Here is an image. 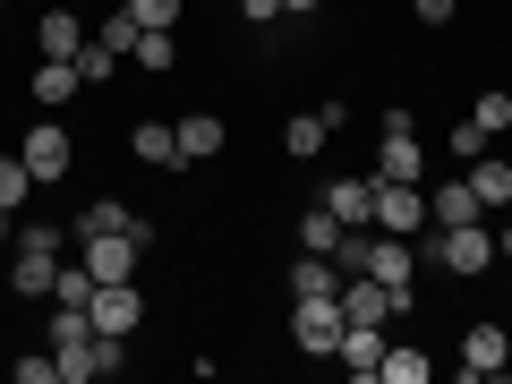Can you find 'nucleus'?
Returning <instances> with one entry per match:
<instances>
[{"label":"nucleus","instance_id":"nucleus-1","mask_svg":"<svg viewBox=\"0 0 512 384\" xmlns=\"http://www.w3.org/2000/svg\"><path fill=\"white\" fill-rule=\"evenodd\" d=\"M342 333H350L342 291H333V299H291V342H299V359H333Z\"/></svg>","mask_w":512,"mask_h":384},{"label":"nucleus","instance_id":"nucleus-2","mask_svg":"<svg viewBox=\"0 0 512 384\" xmlns=\"http://www.w3.org/2000/svg\"><path fill=\"white\" fill-rule=\"evenodd\" d=\"M427 256H436L444 274L470 282V274H487V265H495V231H487V222H453V231L427 239Z\"/></svg>","mask_w":512,"mask_h":384},{"label":"nucleus","instance_id":"nucleus-3","mask_svg":"<svg viewBox=\"0 0 512 384\" xmlns=\"http://www.w3.org/2000/svg\"><path fill=\"white\" fill-rule=\"evenodd\" d=\"M137 239L128 231H77V265H86L94 282H137Z\"/></svg>","mask_w":512,"mask_h":384},{"label":"nucleus","instance_id":"nucleus-4","mask_svg":"<svg viewBox=\"0 0 512 384\" xmlns=\"http://www.w3.org/2000/svg\"><path fill=\"white\" fill-rule=\"evenodd\" d=\"M376 180H427L419 128H410V111H402V103L384 111V154H376Z\"/></svg>","mask_w":512,"mask_h":384},{"label":"nucleus","instance_id":"nucleus-5","mask_svg":"<svg viewBox=\"0 0 512 384\" xmlns=\"http://www.w3.org/2000/svg\"><path fill=\"white\" fill-rule=\"evenodd\" d=\"M18 154H26V171H35V188H43V180H69V163H77V146H69V128H60L52 111H43V120L26 128V146H18Z\"/></svg>","mask_w":512,"mask_h":384},{"label":"nucleus","instance_id":"nucleus-6","mask_svg":"<svg viewBox=\"0 0 512 384\" xmlns=\"http://www.w3.org/2000/svg\"><path fill=\"white\" fill-rule=\"evenodd\" d=\"M402 308H410V291H393V282H376V274H350L342 282V316H350V325H393Z\"/></svg>","mask_w":512,"mask_h":384},{"label":"nucleus","instance_id":"nucleus-7","mask_svg":"<svg viewBox=\"0 0 512 384\" xmlns=\"http://www.w3.org/2000/svg\"><path fill=\"white\" fill-rule=\"evenodd\" d=\"M376 231H427V180H376Z\"/></svg>","mask_w":512,"mask_h":384},{"label":"nucleus","instance_id":"nucleus-8","mask_svg":"<svg viewBox=\"0 0 512 384\" xmlns=\"http://www.w3.org/2000/svg\"><path fill=\"white\" fill-rule=\"evenodd\" d=\"M461 376H512V325H470L461 333Z\"/></svg>","mask_w":512,"mask_h":384},{"label":"nucleus","instance_id":"nucleus-9","mask_svg":"<svg viewBox=\"0 0 512 384\" xmlns=\"http://www.w3.org/2000/svg\"><path fill=\"white\" fill-rule=\"evenodd\" d=\"M146 325V299H137V282H94V333H137Z\"/></svg>","mask_w":512,"mask_h":384},{"label":"nucleus","instance_id":"nucleus-10","mask_svg":"<svg viewBox=\"0 0 512 384\" xmlns=\"http://www.w3.org/2000/svg\"><path fill=\"white\" fill-rule=\"evenodd\" d=\"M325 214L342 231H376V180H333L325 188Z\"/></svg>","mask_w":512,"mask_h":384},{"label":"nucleus","instance_id":"nucleus-11","mask_svg":"<svg viewBox=\"0 0 512 384\" xmlns=\"http://www.w3.org/2000/svg\"><path fill=\"white\" fill-rule=\"evenodd\" d=\"M35 43H43V60H77V52H86V18H77V9H43V18H35Z\"/></svg>","mask_w":512,"mask_h":384},{"label":"nucleus","instance_id":"nucleus-12","mask_svg":"<svg viewBox=\"0 0 512 384\" xmlns=\"http://www.w3.org/2000/svg\"><path fill=\"white\" fill-rule=\"evenodd\" d=\"M367 274H376V282H393V291H410V274H419L410 239H402V231H376V239H367Z\"/></svg>","mask_w":512,"mask_h":384},{"label":"nucleus","instance_id":"nucleus-13","mask_svg":"<svg viewBox=\"0 0 512 384\" xmlns=\"http://www.w3.org/2000/svg\"><path fill=\"white\" fill-rule=\"evenodd\" d=\"M427 222H436V231H453V222H487V205H478L470 180H444V188H427Z\"/></svg>","mask_w":512,"mask_h":384},{"label":"nucleus","instance_id":"nucleus-14","mask_svg":"<svg viewBox=\"0 0 512 384\" xmlns=\"http://www.w3.org/2000/svg\"><path fill=\"white\" fill-rule=\"evenodd\" d=\"M128 154L154 163V171H180V128H171V120H137V128H128Z\"/></svg>","mask_w":512,"mask_h":384},{"label":"nucleus","instance_id":"nucleus-15","mask_svg":"<svg viewBox=\"0 0 512 384\" xmlns=\"http://www.w3.org/2000/svg\"><path fill=\"white\" fill-rule=\"evenodd\" d=\"M180 128V163H214L222 154V137H231V128L214 120V111H188V120H171Z\"/></svg>","mask_w":512,"mask_h":384},{"label":"nucleus","instance_id":"nucleus-16","mask_svg":"<svg viewBox=\"0 0 512 384\" xmlns=\"http://www.w3.org/2000/svg\"><path fill=\"white\" fill-rule=\"evenodd\" d=\"M342 291V265L333 256H316V248H299V265H291V299H333Z\"/></svg>","mask_w":512,"mask_h":384},{"label":"nucleus","instance_id":"nucleus-17","mask_svg":"<svg viewBox=\"0 0 512 384\" xmlns=\"http://www.w3.org/2000/svg\"><path fill=\"white\" fill-rule=\"evenodd\" d=\"M325 137H333L325 111H291V128H282V154H291V163H316V154H325Z\"/></svg>","mask_w":512,"mask_h":384},{"label":"nucleus","instance_id":"nucleus-18","mask_svg":"<svg viewBox=\"0 0 512 384\" xmlns=\"http://www.w3.org/2000/svg\"><path fill=\"white\" fill-rule=\"evenodd\" d=\"M52 274H60V256H26V248H9V291H18V299H52Z\"/></svg>","mask_w":512,"mask_h":384},{"label":"nucleus","instance_id":"nucleus-19","mask_svg":"<svg viewBox=\"0 0 512 384\" xmlns=\"http://www.w3.org/2000/svg\"><path fill=\"white\" fill-rule=\"evenodd\" d=\"M26 94H35L43 111H60L69 94H86V77H77V60H43V69H35V86H26Z\"/></svg>","mask_w":512,"mask_h":384},{"label":"nucleus","instance_id":"nucleus-20","mask_svg":"<svg viewBox=\"0 0 512 384\" xmlns=\"http://www.w3.org/2000/svg\"><path fill=\"white\" fill-rule=\"evenodd\" d=\"M333 359H342L350 376H376V367H384V325H350V333H342V350H333Z\"/></svg>","mask_w":512,"mask_h":384},{"label":"nucleus","instance_id":"nucleus-21","mask_svg":"<svg viewBox=\"0 0 512 384\" xmlns=\"http://www.w3.org/2000/svg\"><path fill=\"white\" fill-rule=\"evenodd\" d=\"M470 188H478L487 214H504V205H512V163H504V154H478V163H470Z\"/></svg>","mask_w":512,"mask_h":384},{"label":"nucleus","instance_id":"nucleus-22","mask_svg":"<svg viewBox=\"0 0 512 384\" xmlns=\"http://www.w3.org/2000/svg\"><path fill=\"white\" fill-rule=\"evenodd\" d=\"M86 342H94V308L52 299V359H60V350H86Z\"/></svg>","mask_w":512,"mask_h":384},{"label":"nucleus","instance_id":"nucleus-23","mask_svg":"<svg viewBox=\"0 0 512 384\" xmlns=\"http://www.w3.org/2000/svg\"><path fill=\"white\" fill-rule=\"evenodd\" d=\"M384 384H427L436 376V359H427V350H410V342H384V367H376Z\"/></svg>","mask_w":512,"mask_h":384},{"label":"nucleus","instance_id":"nucleus-24","mask_svg":"<svg viewBox=\"0 0 512 384\" xmlns=\"http://www.w3.org/2000/svg\"><path fill=\"white\" fill-rule=\"evenodd\" d=\"M128 60H137V69H154V77H163L171 60H180V26H146V35H137V52H128Z\"/></svg>","mask_w":512,"mask_h":384},{"label":"nucleus","instance_id":"nucleus-25","mask_svg":"<svg viewBox=\"0 0 512 384\" xmlns=\"http://www.w3.org/2000/svg\"><path fill=\"white\" fill-rule=\"evenodd\" d=\"M26 188H35V171H26V154H0V214H18Z\"/></svg>","mask_w":512,"mask_h":384},{"label":"nucleus","instance_id":"nucleus-26","mask_svg":"<svg viewBox=\"0 0 512 384\" xmlns=\"http://www.w3.org/2000/svg\"><path fill=\"white\" fill-rule=\"evenodd\" d=\"M52 299H69V308H94V274L60 256V274H52Z\"/></svg>","mask_w":512,"mask_h":384},{"label":"nucleus","instance_id":"nucleus-27","mask_svg":"<svg viewBox=\"0 0 512 384\" xmlns=\"http://www.w3.org/2000/svg\"><path fill=\"white\" fill-rule=\"evenodd\" d=\"M470 120L487 128V137H504V128H512V94H504V86H487V94L470 103Z\"/></svg>","mask_w":512,"mask_h":384},{"label":"nucleus","instance_id":"nucleus-28","mask_svg":"<svg viewBox=\"0 0 512 384\" xmlns=\"http://www.w3.org/2000/svg\"><path fill=\"white\" fill-rule=\"evenodd\" d=\"M299 248H316V256H333V248H342V222H333L325 205H316V214L299 222Z\"/></svg>","mask_w":512,"mask_h":384},{"label":"nucleus","instance_id":"nucleus-29","mask_svg":"<svg viewBox=\"0 0 512 384\" xmlns=\"http://www.w3.org/2000/svg\"><path fill=\"white\" fill-rule=\"evenodd\" d=\"M137 35H146V26H137V18H128V9H120V18H103V26H94V43H103V52H137Z\"/></svg>","mask_w":512,"mask_h":384},{"label":"nucleus","instance_id":"nucleus-30","mask_svg":"<svg viewBox=\"0 0 512 384\" xmlns=\"http://www.w3.org/2000/svg\"><path fill=\"white\" fill-rule=\"evenodd\" d=\"M9 248H26V256H60V222H18V231H9Z\"/></svg>","mask_w":512,"mask_h":384},{"label":"nucleus","instance_id":"nucleus-31","mask_svg":"<svg viewBox=\"0 0 512 384\" xmlns=\"http://www.w3.org/2000/svg\"><path fill=\"white\" fill-rule=\"evenodd\" d=\"M120 9H128L137 26H180V18H188V0H120Z\"/></svg>","mask_w":512,"mask_h":384},{"label":"nucleus","instance_id":"nucleus-32","mask_svg":"<svg viewBox=\"0 0 512 384\" xmlns=\"http://www.w3.org/2000/svg\"><path fill=\"white\" fill-rule=\"evenodd\" d=\"M111 69H120V52H103V43H86V52H77V77H86V86H103Z\"/></svg>","mask_w":512,"mask_h":384},{"label":"nucleus","instance_id":"nucleus-33","mask_svg":"<svg viewBox=\"0 0 512 384\" xmlns=\"http://www.w3.org/2000/svg\"><path fill=\"white\" fill-rule=\"evenodd\" d=\"M495 146V137H487V128H478V120H453V154H461V163H478V154H487Z\"/></svg>","mask_w":512,"mask_h":384},{"label":"nucleus","instance_id":"nucleus-34","mask_svg":"<svg viewBox=\"0 0 512 384\" xmlns=\"http://www.w3.org/2000/svg\"><path fill=\"white\" fill-rule=\"evenodd\" d=\"M60 376V359H52V350H35V359H18V384H52Z\"/></svg>","mask_w":512,"mask_h":384},{"label":"nucleus","instance_id":"nucleus-35","mask_svg":"<svg viewBox=\"0 0 512 384\" xmlns=\"http://www.w3.org/2000/svg\"><path fill=\"white\" fill-rule=\"evenodd\" d=\"M453 9L461 0H419V26H453Z\"/></svg>","mask_w":512,"mask_h":384},{"label":"nucleus","instance_id":"nucleus-36","mask_svg":"<svg viewBox=\"0 0 512 384\" xmlns=\"http://www.w3.org/2000/svg\"><path fill=\"white\" fill-rule=\"evenodd\" d=\"M239 18H256V26H274V18H282V0H239Z\"/></svg>","mask_w":512,"mask_h":384},{"label":"nucleus","instance_id":"nucleus-37","mask_svg":"<svg viewBox=\"0 0 512 384\" xmlns=\"http://www.w3.org/2000/svg\"><path fill=\"white\" fill-rule=\"evenodd\" d=\"M495 256H504V265H512V214L495 222Z\"/></svg>","mask_w":512,"mask_h":384},{"label":"nucleus","instance_id":"nucleus-38","mask_svg":"<svg viewBox=\"0 0 512 384\" xmlns=\"http://www.w3.org/2000/svg\"><path fill=\"white\" fill-rule=\"evenodd\" d=\"M316 9H325V0H282V18H316Z\"/></svg>","mask_w":512,"mask_h":384},{"label":"nucleus","instance_id":"nucleus-39","mask_svg":"<svg viewBox=\"0 0 512 384\" xmlns=\"http://www.w3.org/2000/svg\"><path fill=\"white\" fill-rule=\"evenodd\" d=\"M0 9H9V0H0Z\"/></svg>","mask_w":512,"mask_h":384},{"label":"nucleus","instance_id":"nucleus-40","mask_svg":"<svg viewBox=\"0 0 512 384\" xmlns=\"http://www.w3.org/2000/svg\"><path fill=\"white\" fill-rule=\"evenodd\" d=\"M504 214H512V205H504Z\"/></svg>","mask_w":512,"mask_h":384},{"label":"nucleus","instance_id":"nucleus-41","mask_svg":"<svg viewBox=\"0 0 512 384\" xmlns=\"http://www.w3.org/2000/svg\"><path fill=\"white\" fill-rule=\"evenodd\" d=\"M504 325H512V316H504Z\"/></svg>","mask_w":512,"mask_h":384}]
</instances>
